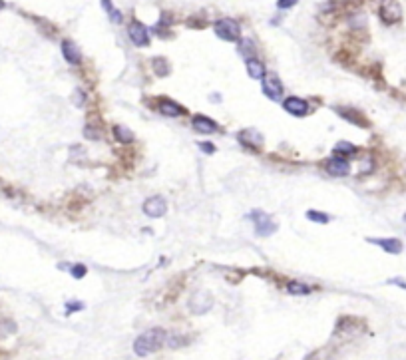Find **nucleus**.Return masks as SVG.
I'll return each mask as SVG.
<instances>
[{
    "instance_id": "f257e3e1",
    "label": "nucleus",
    "mask_w": 406,
    "mask_h": 360,
    "mask_svg": "<svg viewBox=\"0 0 406 360\" xmlns=\"http://www.w3.org/2000/svg\"><path fill=\"white\" fill-rule=\"evenodd\" d=\"M166 339H167V334L164 328H149V330H146L144 334H140V336L136 339V342H133V350H136V354H140V356L151 354L153 350H157V348L164 346Z\"/></svg>"
},
{
    "instance_id": "f03ea898",
    "label": "nucleus",
    "mask_w": 406,
    "mask_h": 360,
    "mask_svg": "<svg viewBox=\"0 0 406 360\" xmlns=\"http://www.w3.org/2000/svg\"><path fill=\"white\" fill-rule=\"evenodd\" d=\"M215 34L225 42H239L241 28L233 18H221L215 22Z\"/></svg>"
},
{
    "instance_id": "7ed1b4c3",
    "label": "nucleus",
    "mask_w": 406,
    "mask_h": 360,
    "mask_svg": "<svg viewBox=\"0 0 406 360\" xmlns=\"http://www.w3.org/2000/svg\"><path fill=\"white\" fill-rule=\"evenodd\" d=\"M378 16L382 20V24L392 26V24H396L398 20L402 18V8H400V4L396 0H382V4L378 8Z\"/></svg>"
},
{
    "instance_id": "20e7f679",
    "label": "nucleus",
    "mask_w": 406,
    "mask_h": 360,
    "mask_svg": "<svg viewBox=\"0 0 406 360\" xmlns=\"http://www.w3.org/2000/svg\"><path fill=\"white\" fill-rule=\"evenodd\" d=\"M249 217H251V221H253V225H255V231H257L259 237H269V235H273L277 231V223L267 215V213H263V211H253Z\"/></svg>"
},
{
    "instance_id": "39448f33",
    "label": "nucleus",
    "mask_w": 406,
    "mask_h": 360,
    "mask_svg": "<svg viewBox=\"0 0 406 360\" xmlns=\"http://www.w3.org/2000/svg\"><path fill=\"white\" fill-rule=\"evenodd\" d=\"M261 82H263V94H265L269 100L279 102V100L283 98V84H281L279 76H275V74H265Z\"/></svg>"
},
{
    "instance_id": "423d86ee",
    "label": "nucleus",
    "mask_w": 406,
    "mask_h": 360,
    "mask_svg": "<svg viewBox=\"0 0 406 360\" xmlns=\"http://www.w3.org/2000/svg\"><path fill=\"white\" fill-rule=\"evenodd\" d=\"M144 213L151 219H157V217H164L167 211V203L164 197H160V195H153V197H149L144 201Z\"/></svg>"
},
{
    "instance_id": "0eeeda50",
    "label": "nucleus",
    "mask_w": 406,
    "mask_h": 360,
    "mask_svg": "<svg viewBox=\"0 0 406 360\" xmlns=\"http://www.w3.org/2000/svg\"><path fill=\"white\" fill-rule=\"evenodd\" d=\"M128 36L129 40L136 44V46H142V48H146L149 46V32L148 28L142 24V22H131L128 26Z\"/></svg>"
},
{
    "instance_id": "6e6552de",
    "label": "nucleus",
    "mask_w": 406,
    "mask_h": 360,
    "mask_svg": "<svg viewBox=\"0 0 406 360\" xmlns=\"http://www.w3.org/2000/svg\"><path fill=\"white\" fill-rule=\"evenodd\" d=\"M211 306H213L211 295H209V292H203V290L195 292L193 299L189 301V308H191L193 314H203V312H207Z\"/></svg>"
},
{
    "instance_id": "1a4fd4ad",
    "label": "nucleus",
    "mask_w": 406,
    "mask_h": 360,
    "mask_svg": "<svg viewBox=\"0 0 406 360\" xmlns=\"http://www.w3.org/2000/svg\"><path fill=\"white\" fill-rule=\"evenodd\" d=\"M283 108L285 111H289V114H293V116H299V118H303V116H307L311 108H309V104L305 102V100H301V98H287L285 102H283Z\"/></svg>"
},
{
    "instance_id": "9d476101",
    "label": "nucleus",
    "mask_w": 406,
    "mask_h": 360,
    "mask_svg": "<svg viewBox=\"0 0 406 360\" xmlns=\"http://www.w3.org/2000/svg\"><path fill=\"white\" fill-rule=\"evenodd\" d=\"M191 126H193V129L197 131V133H203V136H209V133H215L217 129H219V126L211 120V118H207V116H195L193 120H191Z\"/></svg>"
},
{
    "instance_id": "9b49d317",
    "label": "nucleus",
    "mask_w": 406,
    "mask_h": 360,
    "mask_svg": "<svg viewBox=\"0 0 406 360\" xmlns=\"http://www.w3.org/2000/svg\"><path fill=\"white\" fill-rule=\"evenodd\" d=\"M239 142L243 145H247V147H253V149H257V147H261L263 145V136L259 133L257 129H243V131H239Z\"/></svg>"
},
{
    "instance_id": "f8f14e48",
    "label": "nucleus",
    "mask_w": 406,
    "mask_h": 360,
    "mask_svg": "<svg viewBox=\"0 0 406 360\" xmlns=\"http://www.w3.org/2000/svg\"><path fill=\"white\" fill-rule=\"evenodd\" d=\"M327 173L332 177H345V175H349V163L343 158H332L327 162Z\"/></svg>"
},
{
    "instance_id": "ddd939ff",
    "label": "nucleus",
    "mask_w": 406,
    "mask_h": 360,
    "mask_svg": "<svg viewBox=\"0 0 406 360\" xmlns=\"http://www.w3.org/2000/svg\"><path fill=\"white\" fill-rule=\"evenodd\" d=\"M62 54H64V60L68 64H80L82 62V52L78 50V46L72 40H64L62 42Z\"/></svg>"
},
{
    "instance_id": "4468645a",
    "label": "nucleus",
    "mask_w": 406,
    "mask_h": 360,
    "mask_svg": "<svg viewBox=\"0 0 406 360\" xmlns=\"http://www.w3.org/2000/svg\"><path fill=\"white\" fill-rule=\"evenodd\" d=\"M336 114H341L345 120H349L351 124H354V126H358V127H369V122H367V118L363 116V114H358L356 109H352V108H339L336 106Z\"/></svg>"
},
{
    "instance_id": "2eb2a0df",
    "label": "nucleus",
    "mask_w": 406,
    "mask_h": 360,
    "mask_svg": "<svg viewBox=\"0 0 406 360\" xmlns=\"http://www.w3.org/2000/svg\"><path fill=\"white\" fill-rule=\"evenodd\" d=\"M157 109H160V114H164L167 118H177V116L185 114V109L179 104L171 102V100H160L157 102Z\"/></svg>"
},
{
    "instance_id": "dca6fc26",
    "label": "nucleus",
    "mask_w": 406,
    "mask_h": 360,
    "mask_svg": "<svg viewBox=\"0 0 406 360\" xmlns=\"http://www.w3.org/2000/svg\"><path fill=\"white\" fill-rule=\"evenodd\" d=\"M369 243L378 245L380 249H385V251L390 253V255H398V253H402V243H400L398 239H369Z\"/></svg>"
},
{
    "instance_id": "f3484780",
    "label": "nucleus",
    "mask_w": 406,
    "mask_h": 360,
    "mask_svg": "<svg viewBox=\"0 0 406 360\" xmlns=\"http://www.w3.org/2000/svg\"><path fill=\"white\" fill-rule=\"evenodd\" d=\"M245 64H247V74H249V78H253V80H263V76H265V66H263V62H259L257 58H251V60H245Z\"/></svg>"
},
{
    "instance_id": "a211bd4d",
    "label": "nucleus",
    "mask_w": 406,
    "mask_h": 360,
    "mask_svg": "<svg viewBox=\"0 0 406 360\" xmlns=\"http://www.w3.org/2000/svg\"><path fill=\"white\" fill-rule=\"evenodd\" d=\"M237 50H239V54L243 56L245 60H251V58H255V52H257V48H255V42H253L251 38H239Z\"/></svg>"
},
{
    "instance_id": "6ab92c4d",
    "label": "nucleus",
    "mask_w": 406,
    "mask_h": 360,
    "mask_svg": "<svg viewBox=\"0 0 406 360\" xmlns=\"http://www.w3.org/2000/svg\"><path fill=\"white\" fill-rule=\"evenodd\" d=\"M114 138H116L120 144H131V142H133V133L129 131L128 127H124V126L114 127Z\"/></svg>"
},
{
    "instance_id": "aec40b11",
    "label": "nucleus",
    "mask_w": 406,
    "mask_h": 360,
    "mask_svg": "<svg viewBox=\"0 0 406 360\" xmlns=\"http://www.w3.org/2000/svg\"><path fill=\"white\" fill-rule=\"evenodd\" d=\"M151 66H153V72L155 76H160V78H166L167 74H169V64H167L166 58H153V62H151Z\"/></svg>"
},
{
    "instance_id": "412c9836",
    "label": "nucleus",
    "mask_w": 406,
    "mask_h": 360,
    "mask_svg": "<svg viewBox=\"0 0 406 360\" xmlns=\"http://www.w3.org/2000/svg\"><path fill=\"white\" fill-rule=\"evenodd\" d=\"M102 2V8L110 14V18H111V22H116V24H120L122 20H124V16L120 14V10L118 8H114V4H111V0H100Z\"/></svg>"
},
{
    "instance_id": "4be33fe9",
    "label": "nucleus",
    "mask_w": 406,
    "mask_h": 360,
    "mask_svg": "<svg viewBox=\"0 0 406 360\" xmlns=\"http://www.w3.org/2000/svg\"><path fill=\"white\" fill-rule=\"evenodd\" d=\"M287 290H289L291 295H309V292H311V287H307V285H303V283H299V281H291V283L287 285Z\"/></svg>"
},
{
    "instance_id": "5701e85b",
    "label": "nucleus",
    "mask_w": 406,
    "mask_h": 360,
    "mask_svg": "<svg viewBox=\"0 0 406 360\" xmlns=\"http://www.w3.org/2000/svg\"><path fill=\"white\" fill-rule=\"evenodd\" d=\"M341 153L352 155V153H356V147L352 144H347V142H341V144H336V147H334V155H341Z\"/></svg>"
},
{
    "instance_id": "b1692460",
    "label": "nucleus",
    "mask_w": 406,
    "mask_h": 360,
    "mask_svg": "<svg viewBox=\"0 0 406 360\" xmlns=\"http://www.w3.org/2000/svg\"><path fill=\"white\" fill-rule=\"evenodd\" d=\"M307 217L314 223H329L331 221V217L327 213H321V211H307Z\"/></svg>"
},
{
    "instance_id": "393cba45",
    "label": "nucleus",
    "mask_w": 406,
    "mask_h": 360,
    "mask_svg": "<svg viewBox=\"0 0 406 360\" xmlns=\"http://www.w3.org/2000/svg\"><path fill=\"white\" fill-rule=\"evenodd\" d=\"M70 273H72V277H76V279H82V277H86V267L84 265H72Z\"/></svg>"
},
{
    "instance_id": "a878e982",
    "label": "nucleus",
    "mask_w": 406,
    "mask_h": 360,
    "mask_svg": "<svg viewBox=\"0 0 406 360\" xmlns=\"http://www.w3.org/2000/svg\"><path fill=\"white\" fill-rule=\"evenodd\" d=\"M299 0H277V8L279 10H287V8H293Z\"/></svg>"
},
{
    "instance_id": "bb28decb",
    "label": "nucleus",
    "mask_w": 406,
    "mask_h": 360,
    "mask_svg": "<svg viewBox=\"0 0 406 360\" xmlns=\"http://www.w3.org/2000/svg\"><path fill=\"white\" fill-rule=\"evenodd\" d=\"M199 147H201L203 151H207V153H213V151H215V147L211 144H199Z\"/></svg>"
},
{
    "instance_id": "cd10ccee",
    "label": "nucleus",
    "mask_w": 406,
    "mask_h": 360,
    "mask_svg": "<svg viewBox=\"0 0 406 360\" xmlns=\"http://www.w3.org/2000/svg\"><path fill=\"white\" fill-rule=\"evenodd\" d=\"M74 308H82V305H74V303L68 305V310H74Z\"/></svg>"
},
{
    "instance_id": "c85d7f7f",
    "label": "nucleus",
    "mask_w": 406,
    "mask_h": 360,
    "mask_svg": "<svg viewBox=\"0 0 406 360\" xmlns=\"http://www.w3.org/2000/svg\"><path fill=\"white\" fill-rule=\"evenodd\" d=\"M2 8H4V2H2V0H0V10H2Z\"/></svg>"
},
{
    "instance_id": "c756f323",
    "label": "nucleus",
    "mask_w": 406,
    "mask_h": 360,
    "mask_svg": "<svg viewBox=\"0 0 406 360\" xmlns=\"http://www.w3.org/2000/svg\"><path fill=\"white\" fill-rule=\"evenodd\" d=\"M404 221H406V213H404Z\"/></svg>"
}]
</instances>
